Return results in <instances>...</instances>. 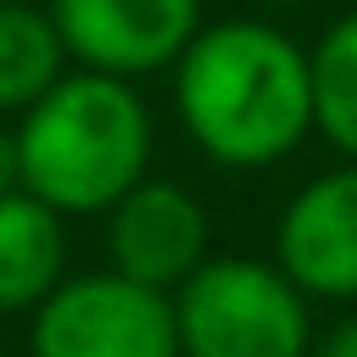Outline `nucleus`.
<instances>
[{
    "label": "nucleus",
    "mask_w": 357,
    "mask_h": 357,
    "mask_svg": "<svg viewBox=\"0 0 357 357\" xmlns=\"http://www.w3.org/2000/svg\"><path fill=\"white\" fill-rule=\"evenodd\" d=\"M173 106L206 162L234 173L273 167L312 134V56L257 17L201 22L173 61Z\"/></svg>",
    "instance_id": "obj_1"
},
{
    "label": "nucleus",
    "mask_w": 357,
    "mask_h": 357,
    "mask_svg": "<svg viewBox=\"0 0 357 357\" xmlns=\"http://www.w3.org/2000/svg\"><path fill=\"white\" fill-rule=\"evenodd\" d=\"M151 112L128 78L67 67L17 117L22 190L56 218L112 212L139 178H151Z\"/></svg>",
    "instance_id": "obj_2"
},
{
    "label": "nucleus",
    "mask_w": 357,
    "mask_h": 357,
    "mask_svg": "<svg viewBox=\"0 0 357 357\" xmlns=\"http://www.w3.org/2000/svg\"><path fill=\"white\" fill-rule=\"evenodd\" d=\"M178 357H307L312 301L262 257H206L178 290Z\"/></svg>",
    "instance_id": "obj_3"
},
{
    "label": "nucleus",
    "mask_w": 357,
    "mask_h": 357,
    "mask_svg": "<svg viewBox=\"0 0 357 357\" xmlns=\"http://www.w3.org/2000/svg\"><path fill=\"white\" fill-rule=\"evenodd\" d=\"M28 357H178L173 296L112 268L61 279L28 312Z\"/></svg>",
    "instance_id": "obj_4"
},
{
    "label": "nucleus",
    "mask_w": 357,
    "mask_h": 357,
    "mask_svg": "<svg viewBox=\"0 0 357 357\" xmlns=\"http://www.w3.org/2000/svg\"><path fill=\"white\" fill-rule=\"evenodd\" d=\"M45 11L73 67L128 84L173 67L201 33V0H50Z\"/></svg>",
    "instance_id": "obj_5"
},
{
    "label": "nucleus",
    "mask_w": 357,
    "mask_h": 357,
    "mask_svg": "<svg viewBox=\"0 0 357 357\" xmlns=\"http://www.w3.org/2000/svg\"><path fill=\"white\" fill-rule=\"evenodd\" d=\"M212 257L206 206L173 178H139L106 212V268L173 296Z\"/></svg>",
    "instance_id": "obj_6"
},
{
    "label": "nucleus",
    "mask_w": 357,
    "mask_h": 357,
    "mask_svg": "<svg viewBox=\"0 0 357 357\" xmlns=\"http://www.w3.org/2000/svg\"><path fill=\"white\" fill-rule=\"evenodd\" d=\"M273 262L307 301H357V162L307 178L284 201Z\"/></svg>",
    "instance_id": "obj_7"
},
{
    "label": "nucleus",
    "mask_w": 357,
    "mask_h": 357,
    "mask_svg": "<svg viewBox=\"0 0 357 357\" xmlns=\"http://www.w3.org/2000/svg\"><path fill=\"white\" fill-rule=\"evenodd\" d=\"M67 279L61 218L28 190L0 195V312H33Z\"/></svg>",
    "instance_id": "obj_8"
},
{
    "label": "nucleus",
    "mask_w": 357,
    "mask_h": 357,
    "mask_svg": "<svg viewBox=\"0 0 357 357\" xmlns=\"http://www.w3.org/2000/svg\"><path fill=\"white\" fill-rule=\"evenodd\" d=\"M61 73H67V50L50 11L28 0H6L0 6V117H22L45 89L61 84Z\"/></svg>",
    "instance_id": "obj_9"
},
{
    "label": "nucleus",
    "mask_w": 357,
    "mask_h": 357,
    "mask_svg": "<svg viewBox=\"0 0 357 357\" xmlns=\"http://www.w3.org/2000/svg\"><path fill=\"white\" fill-rule=\"evenodd\" d=\"M312 56V128L357 162V11L335 17Z\"/></svg>",
    "instance_id": "obj_10"
},
{
    "label": "nucleus",
    "mask_w": 357,
    "mask_h": 357,
    "mask_svg": "<svg viewBox=\"0 0 357 357\" xmlns=\"http://www.w3.org/2000/svg\"><path fill=\"white\" fill-rule=\"evenodd\" d=\"M307 357H357V312H346L324 335H312V351Z\"/></svg>",
    "instance_id": "obj_11"
},
{
    "label": "nucleus",
    "mask_w": 357,
    "mask_h": 357,
    "mask_svg": "<svg viewBox=\"0 0 357 357\" xmlns=\"http://www.w3.org/2000/svg\"><path fill=\"white\" fill-rule=\"evenodd\" d=\"M22 190V156H17V128L0 123V195Z\"/></svg>",
    "instance_id": "obj_12"
},
{
    "label": "nucleus",
    "mask_w": 357,
    "mask_h": 357,
    "mask_svg": "<svg viewBox=\"0 0 357 357\" xmlns=\"http://www.w3.org/2000/svg\"><path fill=\"white\" fill-rule=\"evenodd\" d=\"M262 6H307V0H262Z\"/></svg>",
    "instance_id": "obj_13"
},
{
    "label": "nucleus",
    "mask_w": 357,
    "mask_h": 357,
    "mask_svg": "<svg viewBox=\"0 0 357 357\" xmlns=\"http://www.w3.org/2000/svg\"><path fill=\"white\" fill-rule=\"evenodd\" d=\"M0 6H6V0H0Z\"/></svg>",
    "instance_id": "obj_14"
}]
</instances>
